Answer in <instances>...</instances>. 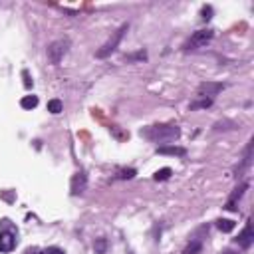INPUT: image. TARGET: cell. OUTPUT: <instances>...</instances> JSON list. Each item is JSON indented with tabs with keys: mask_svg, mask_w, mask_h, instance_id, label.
I'll return each mask as SVG.
<instances>
[{
	"mask_svg": "<svg viewBox=\"0 0 254 254\" xmlns=\"http://www.w3.org/2000/svg\"><path fill=\"white\" fill-rule=\"evenodd\" d=\"M157 153H161V155L185 157V155H187V149H185V147H173V145H165V147H157Z\"/></svg>",
	"mask_w": 254,
	"mask_h": 254,
	"instance_id": "cell-10",
	"label": "cell"
},
{
	"mask_svg": "<svg viewBox=\"0 0 254 254\" xmlns=\"http://www.w3.org/2000/svg\"><path fill=\"white\" fill-rule=\"evenodd\" d=\"M248 189V183H240L234 190H232V194L228 196V200H226V210H238V206H236V202H238V198L244 194V190Z\"/></svg>",
	"mask_w": 254,
	"mask_h": 254,
	"instance_id": "cell-9",
	"label": "cell"
},
{
	"mask_svg": "<svg viewBox=\"0 0 254 254\" xmlns=\"http://www.w3.org/2000/svg\"><path fill=\"white\" fill-rule=\"evenodd\" d=\"M24 254H64V250H60V248H56V246H50V248H44V250L28 248Z\"/></svg>",
	"mask_w": 254,
	"mask_h": 254,
	"instance_id": "cell-12",
	"label": "cell"
},
{
	"mask_svg": "<svg viewBox=\"0 0 254 254\" xmlns=\"http://www.w3.org/2000/svg\"><path fill=\"white\" fill-rule=\"evenodd\" d=\"M62 107H64V105H62L60 99H50V101H48V111H50V113H60Z\"/></svg>",
	"mask_w": 254,
	"mask_h": 254,
	"instance_id": "cell-16",
	"label": "cell"
},
{
	"mask_svg": "<svg viewBox=\"0 0 254 254\" xmlns=\"http://www.w3.org/2000/svg\"><path fill=\"white\" fill-rule=\"evenodd\" d=\"M20 105H22L24 109H34V107L38 105V97H36V95H24L22 101H20Z\"/></svg>",
	"mask_w": 254,
	"mask_h": 254,
	"instance_id": "cell-14",
	"label": "cell"
},
{
	"mask_svg": "<svg viewBox=\"0 0 254 254\" xmlns=\"http://www.w3.org/2000/svg\"><path fill=\"white\" fill-rule=\"evenodd\" d=\"M137 60H147V54L145 52H137V54L125 56V62H137Z\"/></svg>",
	"mask_w": 254,
	"mask_h": 254,
	"instance_id": "cell-21",
	"label": "cell"
},
{
	"mask_svg": "<svg viewBox=\"0 0 254 254\" xmlns=\"http://www.w3.org/2000/svg\"><path fill=\"white\" fill-rule=\"evenodd\" d=\"M212 12H214V10H212V6H208V4H206V6H202V10H200V18L206 22V20H210V18H212Z\"/></svg>",
	"mask_w": 254,
	"mask_h": 254,
	"instance_id": "cell-20",
	"label": "cell"
},
{
	"mask_svg": "<svg viewBox=\"0 0 254 254\" xmlns=\"http://www.w3.org/2000/svg\"><path fill=\"white\" fill-rule=\"evenodd\" d=\"M18 244V230L10 224V220H2V230H0V252H12Z\"/></svg>",
	"mask_w": 254,
	"mask_h": 254,
	"instance_id": "cell-2",
	"label": "cell"
},
{
	"mask_svg": "<svg viewBox=\"0 0 254 254\" xmlns=\"http://www.w3.org/2000/svg\"><path fill=\"white\" fill-rule=\"evenodd\" d=\"M171 173H173V171H171L169 167H165V169H161V171H157V173L153 175V179H155V181H167V179L171 177Z\"/></svg>",
	"mask_w": 254,
	"mask_h": 254,
	"instance_id": "cell-17",
	"label": "cell"
},
{
	"mask_svg": "<svg viewBox=\"0 0 254 254\" xmlns=\"http://www.w3.org/2000/svg\"><path fill=\"white\" fill-rule=\"evenodd\" d=\"M69 189H71V194H81V192L87 189V175H85V171H77V173L71 177Z\"/></svg>",
	"mask_w": 254,
	"mask_h": 254,
	"instance_id": "cell-8",
	"label": "cell"
},
{
	"mask_svg": "<svg viewBox=\"0 0 254 254\" xmlns=\"http://www.w3.org/2000/svg\"><path fill=\"white\" fill-rule=\"evenodd\" d=\"M212 105V99H198L194 103H190V109H206Z\"/></svg>",
	"mask_w": 254,
	"mask_h": 254,
	"instance_id": "cell-18",
	"label": "cell"
},
{
	"mask_svg": "<svg viewBox=\"0 0 254 254\" xmlns=\"http://www.w3.org/2000/svg\"><path fill=\"white\" fill-rule=\"evenodd\" d=\"M252 242H254V230H252V220H248V222H246V226H244V230L238 234L236 244H238L240 248L248 250V248L252 246Z\"/></svg>",
	"mask_w": 254,
	"mask_h": 254,
	"instance_id": "cell-7",
	"label": "cell"
},
{
	"mask_svg": "<svg viewBox=\"0 0 254 254\" xmlns=\"http://www.w3.org/2000/svg\"><path fill=\"white\" fill-rule=\"evenodd\" d=\"M127 28H129V26H127V24H123L119 30H115V32H113V36H111V38H109V40H107V42H105V44L95 52V56H97V58H107V56H111V54L117 50V46H119V42H121L123 34L127 32Z\"/></svg>",
	"mask_w": 254,
	"mask_h": 254,
	"instance_id": "cell-5",
	"label": "cell"
},
{
	"mask_svg": "<svg viewBox=\"0 0 254 254\" xmlns=\"http://www.w3.org/2000/svg\"><path fill=\"white\" fill-rule=\"evenodd\" d=\"M93 250H95V254H105L107 252V240L105 238H97L95 244H93Z\"/></svg>",
	"mask_w": 254,
	"mask_h": 254,
	"instance_id": "cell-15",
	"label": "cell"
},
{
	"mask_svg": "<svg viewBox=\"0 0 254 254\" xmlns=\"http://www.w3.org/2000/svg\"><path fill=\"white\" fill-rule=\"evenodd\" d=\"M222 89H224V83H220V81H204V83L198 85L196 95L202 97V99H212V97H214L216 93H220Z\"/></svg>",
	"mask_w": 254,
	"mask_h": 254,
	"instance_id": "cell-6",
	"label": "cell"
},
{
	"mask_svg": "<svg viewBox=\"0 0 254 254\" xmlns=\"http://www.w3.org/2000/svg\"><path fill=\"white\" fill-rule=\"evenodd\" d=\"M141 135H145L155 143H171L181 137V127L173 123H161V125H151L149 129L141 131Z\"/></svg>",
	"mask_w": 254,
	"mask_h": 254,
	"instance_id": "cell-1",
	"label": "cell"
},
{
	"mask_svg": "<svg viewBox=\"0 0 254 254\" xmlns=\"http://www.w3.org/2000/svg\"><path fill=\"white\" fill-rule=\"evenodd\" d=\"M69 46H71V44H69L67 38H60V40L52 42V44L48 46V50H46L50 64H60V62L64 60V56L69 52Z\"/></svg>",
	"mask_w": 254,
	"mask_h": 254,
	"instance_id": "cell-4",
	"label": "cell"
},
{
	"mask_svg": "<svg viewBox=\"0 0 254 254\" xmlns=\"http://www.w3.org/2000/svg\"><path fill=\"white\" fill-rule=\"evenodd\" d=\"M234 226H236L234 220H228V218H218V220H216V228H218L220 232H232Z\"/></svg>",
	"mask_w": 254,
	"mask_h": 254,
	"instance_id": "cell-11",
	"label": "cell"
},
{
	"mask_svg": "<svg viewBox=\"0 0 254 254\" xmlns=\"http://www.w3.org/2000/svg\"><path fill=\"white\" fill-rule=\"evenodd\" d=\"M137 175L135 169H119L117 171V179H133Z\"/></svg>",
	"mask_w": 254,
	"mask_h": 254,
	"instance_id": "cell-19",
	"label": "cell"
},
{
	"mask_svg": "<svg viewBox=\"0 0 254 254\" xmlns=\"http://www.w3.org/2000/svg\"><path fill=\"white\" fill-rule=\"evenodd\" d=\"M200 248H202L200 238H192V240H190V244L185 248V254H198V252H200Z\"/></svg>",
	"mask_w": 254,
	"mask_h": 254,
	"instance_id": "cell-13",
	"label": "cell"
},
{
	"mask_svg": "<svg viewBox=\"0 0 254 254\" xmlns=\"http://www.w3.org/2000/svg\"><path fill=\"white\" fill-rule=\"evenodd\" d=\"M214 32L210 28H202V30H196L192 32V36L183 44V50L185 52H192V50H198V48H204L210 40H212Z\"/></svg>",
	"mask_w": 254,
	"mask_h": 254,
	"instance_id": "cell-3",
	"label": "cell"
},
{
	"mask_svg": "<svg viewBox=\"0 0 254 254\" xmlns=\"http://www.w3.org/2000/svg\"><path fill=\"white\" fill-rule=\"evenodd\" d=\"M22 77H24V85H26V87L30 89V87H32V79H30V73H28L26 69L22 71Z\"/></svg>",
	"mask_w": 254,
	"mask_h": 254,
	"instance_id": "cell-22",
	"label": "cell"
},
{
	"mask_svg": "<svg viewBox=\"0 0 254 254\" xmlns=\"http://www.w3.org/2000/svg\"><path fill=\"white\" fill-rule=\"evenodd\" d=\"M222 254H234V252H230V250H224V252H222Z\"/></svg>",
	"mask_w": 254,
	"mask_h": 254,
	"instance_id": "cell-23",
	"label": "cell"
}]
</instances>
